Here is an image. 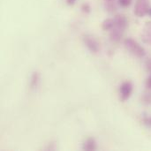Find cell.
<instances>
[{"label": "cell", "mask_w": 151, "mask_h": 151, "mask_svg": "<svg viewBox=\"0 0 151 151\" xmlns=\"http://www.w3.org/2000/svg\"><path fill=\"white\" fill-rule=\"evenodd\" d=\"M83 42L88 50L92 53H97L100 50V44L98 41L91 35H86L83 36Z\"/></svg>", "instance_id": "cell-3"}, {"label": "cell", "mask_w": 151, "mask_h": 151, "mask_svg": "<svg viewBox=\"0 0 151 151\" xmlns=\"http://www.w3.org/2000/svg\"><path fill=\"white\" fill-rule=\"evenodd\" d=\"M81 9V11H82L84 13H87V14L89 13V12H91V6L89 5L88 3H84V4H82Z\"/></svg>", "instance_id": "cell-14"}, {"label": "cell", "mask_w": 151, "mask_h": 151, "mask_svg": "<svg viewBox=\"0 0 151 151\" xmlns=\"http://www.w3.org/2000/svg\"><path fill=\"white\" fill-rule=\"evenodd\" d=\"M143 124L148 127H151V117H146L143 119Z\"/></svg>", "instance_id": "cell-16"}, {"label": "cell", "mask_w": 151, "mask_h": 151, "mask_svg": "<svg viewBox=\"0 0 151 151\" xmlns=\"http://www.w3.org/2000/svg\"><path fill=\"white\" fill-rule=\"evenodd\" d=\"M104 9L106 12H110V13H113L114 12H116L118 10V5L117 4L113 1H106L104 4Z\"/></svg>", "instance_id": "cell-11"}, {"label": "cell", "mask_w": 151, "mask_h": 151, "mask_svg": "<svg viewBox=\"0 0 151 151\" xmlns=\"http://www.w3.org/2000/svg\"><path fill=\"white\" fill-rule=\"evenodd\" d=\"M115 26V22H114V19L113 18H108L105 19L103 22H102V28L104 31H111Z\"/></svg>", "instance_id": "cell-10"}, {"label": "cell", "mask_w": 151, "mask_h": 151, "mask_svg": "<svg viewBox=\"0 0 151 151\" xmlns=\"http://www.w3.org/2000/svg\"><path fill=\"white\" fill-rule=\"evenodd\" d=\"M133 93V84L130 81H125L121 84L119 88V95L120 99L123 102L128 100Z\"/></svg>", "instance_id": "cell-4"}, {"label": "cell", "mask_w": 151, "mask_h": 151, "mask_svg": "<svg viewBox=\"0 0 151 151\" xmlns=\"http://www.w3.org/2000/svg\"><path fill=\"white\" fill-rule=\"evenodd\" d=\"M133 0H118V4L119 6L123 8H127L131 5Z\"/></svg>", "instance_id": "cell-13"}, {"label": "cell", "mask_w": 151, "mask_h": 151, "mask_svg": "<svg viewBox=\"0 0 151 151\" xmlns=\"http://www.w3.org/2000/svg\"><path fill=\"white\" fill-rule=\"evenodd\" d=\"M124 46H125L126 50L129 53L133 54L134 57L142 58L146 55L145 49L141 44H139L135 40H134L132 38H127L124 41Z\"/></svg>", "instance_id": "cell-1"}, {"label": "cell", "mask_w": 151, "mask_h": 151, "mask_svg": "<svg viewBox=\"0 0 151 151\" xmlns=\"http://www.w3.org/2000/svg\"><path fill=\"white\" fill-rule=\"evenodd\" d=\"M145 86L148 89H151V74L150 76L146 80V82H145Z\"/></svg>", "instance_id": "cell-17"}, {"label": "cell", "mask_w": 151, "mask_h": 151, "mask_svg": "<svg viewBox=\"0 0 151 151\" xmlns=\"http://www.w3.org/2000/svg\"><path fill=\"white\" fill-rule=\"evenodd\" d=\"M113 19H114V22H115L114 27L125 32V30L127 29V27L128 26V20H127V17L124 14H116Z\"/></svg>", "instance_id": "cell-5"}, {"label": "cell", "mask_w": 151, "mask_h": 151, "mask_svg": "<svg viewBox=\"0 0 151 151\" xmlns=\"http://www.w3.org/2000/svg\"><path fill=\"white\" fill-rule=\"evenodd\" d=\"M145 70L151 74V58H148L145 62Z\"/></svg>", "instance_id": "cell-15"}, {"label": "cell", "mask_w": 151, "mask_h": 151, "mask_svg": "<svg viewBox=\"0 0 151 151\" xmlns=\"http://www.w3.org/2000/svg\"><path fill=\"white\" fill-rule=\"evenodd\" d=\"M150 8L149 0H137L134 5V14L139 18H142L149 14Z\"/></svg>", "instance_id": "cell-2"}, {"label": "cell", "mask_w": 151, "mask_h": 151, "mask_svg": "<svg viewBox=\"0 0 151 151\" xmlns=\"http://www.w3.org/2000/svg\"><path fill=\"white\" fill-rule=\"evenodd\" d=\"M142 102L144 105H151V89L146 91L142 96Z\"/></svg>", "instance_id": "cell-12"}, {"label": "cell", "mask_w": 151, "mask_h": 151, "mask_svg": "<svg viewBox=\"0 0 151 151\" xmlns=\"http://www.w3.org/2000/svg\"><path fill=\"white\" fill-rule=\"evenodd\" d=\"M105 1H113V0H105Z\"/></svg>", "instance_id": "cell-20"}, {"label": "cell", "mask_w": 151, "mask_h": 151, "mask_svg": "<svg viewBox=\"0 0 151 151\" xmlns=\"http://www.w3.org/2000/svg\"><path fill=\"white\" fill-rule=\"evenodd\" d=\"M40 82V74L37 72H34L30 77V88L35 89Z\"/></svg>", "instance_id": "cell-9"}, {"label": "cell", "mask_w": 151, "mask_h": 151, "mask_svg": "<svg viewBox=\"0 0 151 151\" xmlns=\"http://www.w3.org/2000/svg\"><path fill=\"white\" fill-rule=\"evenodd\" d=\"M76 1H77V0H65L66 4H67L68 5H71V6L73 5V4H75Z\"/></svg>", "instance_id": "cell-18"}, {"label": "cell", "mask_w": 151, "mask_h": 151, "mask_svg": "<svg viewBox=\"0 0 151 151\" xmlns=\"http://www.w3.org/2000/svg\"><path fill=\"white\" fill-rule=\"evenodd\" d=\"M149 15H150V16H151V7L150 8V11H149Z\"/></svg>", "instance_id": "cell-19"}, {"label": "cell", "mask_w": 151, "mask_h": 151, "mask_svg": "<svg viewBox=\"0 0 151 151\" xmlns=\"http://www.w3.org/2000/svg\"><path fill=\"white\" fill-rule=\"evenodd\" d=\"M97 148V145H96V142L94 138H88L87 139L83 145H82V150L86 151H93L96 150Z\"/></svg>", "instance_id": "cell-8"}, {"label": "cell", "mask_w": 151, "mask_h": 151, "mask_svg": "<svg viewBox=\"0 0 151 151\" xmlns=\"http://www.w3.org/2000/svg\"><path fill=\"white\" fill-rule=\"evenodd\" d=\"M123 34H124V31L118 29L116 27H113L110 33V39L112 42H119L121 40Z\"/></svg>", "instance_id": "cell-7"}, {"label": "cell", "mask_w": 151, "mask_h": 151, "mask_svg": "<svg viewBox=\"0 0 151 151\" xmlns=\"http://www.w3.org/2000/svg\"><path fill=\"white\" fill-rule=\"evenodd\" d=\"M142 39L144 43L151 46V21H147L143 26Z\"/></svg>", "instance_id": "cell-6"}]
</instances>
